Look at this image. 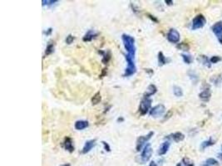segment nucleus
<instances>
[{
	"label": "nucleus",
	"instance_id": "1",
	"mask_svg": "<svg viewBox=\"0 0 222 166\" xmlns=\"http://www.w3.org/2000/svg\"><path fill=\"white\" fill-rule=\"evenodd\" d=\"M121 39L123 42L125 49L127 53L125 57L127 66L125 69L123 77H129L137 72V66L135 64V54H136L135 38L128 34H122Z\"/></svg>",
	"mask_w": 222,
	"mask_h": 166
},
{
	"label": "nucleus",
	"instance_id": "2",
	"mask_svg": "<svg viewBox=\"0 0 222 166\" xmlns=\"http://www.w3.org/2000/svg\"><path fill=\"white\" fill-rule=\"evenodd\" d=\"M154 135V132L153 131H150L147 136H140L137 139V151H140L142 150V148H144L145 146V144L147 143L148 140L151 139V137Z\"/></svg>",
	"mask_w": 222,
	"mask_h": 166
},
{
	"label": "nucleus",
	"instance_id": "3",
	"mask_svg": "<svg viewBox=\"0 0 222 166\" xmlns=\"http://www.w3.org/2000/svg\"><path fill=\"white\" fill-rule=\"evenodd\" d=\"M151 99L144 97L140 103L139 105V111L142 115H146L151 109Z\"/></svg>",
	"mask_w": 222,
	"mask_h": 166
},
{
	"label": "nucleus",
	"instance_id": "4",
	"mask_svg": "<svg viewBox=\"0 0 222 166\" xmlns=\"http://www.w3.org/2000/svg\"><path fill=\"white\" fill-rule=\"evenodd\" d=\"M205 22H206V20H205L204 16L201 15V14H199L193 19L191 28H192V30H196V29L201 28V27H203L205 26Z\"/></svg>",
	"mask_w": 222,
	"mask_h": 166
},
{
	"label": "nucleus",
	"instance_id": "5",
	"mask_svg": "<svg viewBox=\"0 0 222 166\" xmlns=\"http://www.w3.org/2000/svg\"><path fill=\"white\" fill-rule=\"evenodd\" d=\"M166 112V108H165V106L163 105H157L154 106L153 108H151L150 110V115L152 116V117H154V118H158V117H161V116H162L164 113Z\"/></svg>",
	"mask_w": 222,
	"mask_h": 166
},
{
	"label": "nucleus",
	"instance_id": "6",
	"mask_svg": "<svg viewBox=\"0 0 222 166\" xmlns=\"http://www.w3.org/2000/svg\"><path fill=\"white\" fill-rule=\"evenodd\" d=\"M151 154H152V149H151V144H147L144 148L142 149V154H141V159H142V161L143 163H146L147 162L151 157Z\"/></svg>",
	"mask_w": 222,
	"mask_h": 166
},
{
	"label": "nucleus",
	"instance_id": "7",
	"mask_svg": "<svg viewBox=\"0 0 222 166\" xmlns=\"http://www.w3.org/2000/svg\"><path fill=\"white\" fill-rule=\"evenodd\" d=\"M167 40L171 43H177L180 41V33L178 31L174 28L170 29L167 33Z\"/></svg>",
	"mask_w": 222,
	"mask_h": 166
},
{
	"label": "nucleus",
	"instance_id": "8",
	"mask_svg": "<svg viewBox=\"0 0 222 166\" xmlns=\"http://www.w3.org/2000/svg\"><path fill=\"white\" fill-rule=\"evenodd\" d=\"M212 31L215 36L219 38V41L222 43V22H216L212 27Z\"/></svg>",
	"mask_w": 222,
	"mask_h": 166
},
{
	"label": "nucleus",
	"instance_id": "9",
	"mask_svg": "<svg viewBox=\"0 0 222 166\" xmlns=\"http://www.w3.org/2000/svg\"><path fill=\"white\" fill-rule=\"evenodd\" d=\"M95 145H96V140H87V141H86L84 146H83V148H82V153H88L89 151L93 148Z\"/></svg>",
	"mask_w": 222,
	"mask_h": 166
},
{
	"label": "nucleus",
	"instance_id": "10",
	"mask_svg": "<svg viewBox=\"0 0 222 166\" xmlns=\"http://www.w3.org/2000/svg\"><path fill=\"white\" fill-rule=\"evenodd\" d=\"M63 146H64V149L66 150H67L68 152H70V153L74 151V146H73L72 140L70 137H66L65 138L64 142H63Z\"/></svg>",
	"mask_w": 222,
	"mask_h": 166
},
{
	"label": "nucleus",
	"instance_id": "11",
	"mask_svg": "<svg viewBox=\"0 0 222 166\" xmlns=\"http://www.w3.org/2000/svg\"><path fill=\"white\" fill-rule=\"evenodd\" d=\"M171 143L169 141H165L162 144H161L160 148L158 149V154L159 155H164L165 154H166V152L168 151L169 148H170Z\"/></svg>",
	"mask_w": 222,
	"mask_h": 166
},
{
	"label": "nucleus",
	"instance_id": "12",
	"mask_svg": "<svg viewBox=\"0 0 222 166\" xmlns=\"http://www.w3.org/2000/svg\"><path fill=\"white\" fill-rule=\"evenodd\" d=\"M89 123L87 121H76L74 127L77 131H82L86 129L87 127H88Z\"/></svg>",
	"mask_w": 222,
	"mask_h": 166
},
{
	"label": "nucleus",
	"instance_id": "13",
	"mask_svg": "<svg viewBox=\"0 0 222 166\" xmlns=\"http://www.w3.org/2000/svg\"><path fill=\"white\" fill-rule=\"evenodd\" d=\"M157 91V88L155 87V85L151 84L148 87H147V91L144 93V97H147V98H150V96H153L155 94V92Z\"/></svg>",
	"mask_w": 222,
	"mask_h": 166
},
{
	"label": "nucleus",
	"instance_id": "14",
	"mask_svg": "<svg viewBox=\"0 0 222 166\" xmlns=\"http://www.w3.org/2000/svg\"><path fill=\"white\" fill-rule=\"evenodd\" d=\"M97 36H98V33H97L95 31L88 30L87 32V33L84 35L82 40H83L84 42H91V41L95 37H97Z\"/></svg>",
	"mask_w": 222,
	"mask_h": 166
},
{
	"label": "nucleus",
	"instance_id": "15",
	"mask_svg": "<svg viewBox=\"0 0 222 166\" xmlns=\"http://www.w3.org/2000/svg\"><path fill=\"white\" fill-rule=\"evenodd\" d=\"M171 138L175 142L178 143V142H180V141H182V140H184L185 136H184L182 133H181V132H176V133H174V134L171 135Z\"/></svg>",
	"mask_w": 222,
	"mask_h": 166
},
{
	"label": "nucleus",
	"instance_id": "16",
	"mask_svg": "<svg viewBox=\"0 0 222 166\" xmlns=\"http://www.w3.org/2000/svg\"><path fill=\"white\" fill-rule=\"evenodd\" d=\"M199 96H200V99H202L203 101H208L209 99H210V90H208V89L204 90L201 93H200Z\"/></svg>",
	"mask_w": 222,
	"mask_h": 166
},
{
	"label": "nucleus",
	"instance_id": "17",
	"mask_svg": "<svg viewBox=\"0 0 222 166\" xmlns=\"http://www.w3.org/2000/svg\"><path fill=\"white\" fill-rule=\"evenodd\" d=\"M102 101V96H101L100 92H97V93L93 96V97L92 98V103H93V105H98V103H100V101Z\"/></svg>",
	"mask_w": 222,
	"mask_h": 166
},
{
	"label": "nucleus",
	"instance_id": "18",
	"mask_svg": "<svg viewBox=\"0 0 222 166\" xmlns=\"http://www.w3.org/2000/svg\"><path fill=\"white\" fill-rule=\"evenodd\" d=\"M166 63V58L164 56V54L160 52L158 53V65L161 66L165 65Z\"/></svg>",
	"mask_w": 222,
	"mask_h": 166
},
{
	"label": "nucleus",
	"instance_id": "19",
	"mask_svg": "<svg viewBox=\"0 0 222 166\" xmlns=\"http://www.w3.org/2000/svg\"><path fill=\"white\" fill-rule=\"evenodd\" d=\"M100 53H102L103 54V58H102V62L104 63V64H106L108 62V61L110 60V58H111V53L110 52H105V53H103V52H99Z\"/></svg>",
	"mask_w": 222,
	"mask_h": 166
},
{
	"label": "nucleus",
	"instance_id": "20",
	"mask_svg": "<svg viewBox=\"0 0 222 166\" xmlns=\"http://www.w3.org/2000/svg\"><path fill=\"white\" fill-rule=\"evenodd\" d=\"M213 165H218V161L215 160V159L210 158L206 161L205 162L203 166H213Z\"/></svg>",
	"mask_w": 222,
	"mask_h": 166
},
{
	"label": "nucleus",
	"instance_id": "21",
	"mask_svg": "<svg viewBox=\"0 0 222 166\" xmlns=\"http://www.w3.org/2000/svg\"><path fill=\"white\" fill-rule=\"evenodd\" d=\"M173 93L174 95L177 97H181V96H183V92H182V89L180 87H177V86H175L173 87Z\"/></svg>",
	"mask_w": 222,
	"mask_h": 166
},
{
	"label": "nucleus",
	"instance_id": "22",
	"mask_svg": "<svg viewBox=\"0 0 222 166\" xmlns=\"http://www.w3.org/2000/svg\"><path fill=\"white\" fill-rule=\"evenodd\" d=\"M54 52V44L49 43L48 45L47 46V48H46L45 54H46L47 56H48V55H50V54H52Z\"/></svg>",
	"mask_w": 222,
	"mask_h": 166
},
{
	"label": "nucleus",
	"instance_id": "23",
	"mask_svg": "<svg viewBox=\"0 0 222 166\" xmlns=\"http://www.w3.org/2000/svg\"><path fill=\"white\" fill-rule=\"evenodd\" d=\"M214 144V141L212 140L211 138H210L208 140H205L204 142H202L201 143V145H200V147L201 149H205L206 147H208V146H210V145H212Z\"/></svg>",
	"mask_w": 222,
	"mask_h": 166
},
{
	"label": "nucleus",
	"instance_id": "24",
	"mask_svg": "<svg viewBox=\"0 0 222 166\" xmlns=\"http://www.w3.org/2000/svg\"><path fill=\"white\" fill-rule=\"evenodd\" d=\"M182 58H183V61H185L187 64H190V63H191V61H193V58H192V57H191V55L182 54Z\"/></svg>",
	"mask_w": 222,
	"mask_h": 166
},
{
	"label": "nucleus",
	"instance_id": "25",
	"mask_svg": "<svg viewBox=\"0 0 222 166\" xmlns=\"http://www.w3.org/2000/svg\"><path fill=\"white\" fill-rule=\"evenodd\" d=\"M58 1H55V0H51V1H48V0H43L42 1V4L43 6H45V5H48V6H50V5H54L55 3H58Z\"/></svg>",
	"mask_w": 222,
	"mask_h": 166
},
{
	"label": "nucleus",
	"instance_id": "26",
	"mask_svg": "<svg viewBox=\"0 0 222 166\" xmlns=\"http://www.w3.org/2000/svg\"><path fill=\"white\" fill-rule=\"evenodd\" d=\"M200 58L201 59V62H202L204 65H205L206 66H209V67L210 66V62H209L208 58L205 57V56H200Z\"/></svg>",
	"mask_w": 222,
	"mask_h": 166
},
{
	"label": "nucleus",
	"instance_id": "27",
	"mask_svg": "<svg viewBox=\"0 0 222 166\" xmlns=\"http://www.w3.org/2000/svg\"><path fill=\"white\" fill-rule=\"evenodd\" d=\"M183 164L185 166H194V163L187 158L183 159Z\"/></svg>",
	"mask_w": 222,
	"mask_h": 166
},
{
	"label": "nucleus",
	"instance_id": "28",
	"mask_svg": "<svg viewBox=\"0 0 222 166\" xmlns=\"http://www.w3.org/2000/svg\"><path fill=\"white\" fill-rule=\"evenodd\" d=\"M75 40V37L74 36H72V34H69V35L67 36V38H66V43L67 44H72L73 43V41Z\"/></svg>",
	"mask_w": 222,
	"mask_h": 166
},
{
	"label": "nucleus",
	"instance_id": "29",
	"mask_svg": "<svg viewBox=\"0 0 222 166\" xmlns=\"http://www.w3.org/2000/svg\"><path fill=\"white\" fill-rule=\"evenodd\" d=\"M177 48H180V49H182V50H184V51H187V50L189 49V46L185 43H182L180 44V45H178Z\"/></svg>",
	"mask_w": 222,
	"mask_h": 166
},
{
	"label": "nucleus",
	"instance_id": "30",
	"mask_svg": "<svg viewBox=\"0 0 222 166\" xmlns=\"http://www.w3.org/2000/svg\"><path fill=\"white\" fill-rule=\"evenodd\" d=\"M102 143L103 144V145H104V149H105L106 151H107V152H110V151H111V147H110V145L107 144L106 141H102Z\"/></svg>",
	"mask_w": 222,
	"mask_h": 166
},
{
	"label": "nucleus",
	"instance_id": "31",
	"mask_svg": "<svg viewBox=\"0 0 222 166\" xmlns=\"http://www.w3.org/2000/svg\"><path fill=\"white\" fill-rule=\"evenodd\" d=\"M221 58L220 57H217V56H215V57H213L210 58V62H212V63H216L219 61H221Z\"/></svg>",
	"mask_w": 222,
	"mask_h": 166
},
{
	"label": "nucleus",
	"instance_id": "32",
	"mask_svg": "<svg viewBox=\"0 0 222 166\" xmlns=\"http://www.w3.org/2000/svg\"><path fill=\"white\" fill-rule=\"evenodd\" d=\"M148 16H149V18H151V20H153V21H155V22H157V19H155V18H154V16H151V15H150V14H149Z\"/></svg>",
	"mask_w": 222,
	"mask_h": 166
},
{
	"label": "nucleus",
	"instance_id": "33",
	"mask_svg": "<svg viewBox=\"0 0 222 166\" xmlns=\"http://www.w3.org/2000/svg\"><path fill=\"white\" fill-rule=\"evenodd\" d=\"M165 2H166V3L168 5H171L172 4H173V1H168V0H166Z\"/></svg>",
	"mask_w": 222,
	"mask_h": 166
},
{
	"label": "nucleus",
	"instance_id": "34",
	"mask_svg": "<svg viewBox=\"0 0 222 166\" xmlns=\"http://www.w3.org/2000/svg\"><path fill=\"white\" fill-rule=\"evenodd\" d=\"M148 166H157V165L155 164V162L152 161V162H151V163H150V165H149Z\"/></svg>",
	"mask_w": 222,
	"mask_h": 166
},
{
	"label": "nucleus",
	"instance_id": "35",
	"mask_svg": "<svg viewBox=\"0 0 222 166\" xmlns=\"http://www.w3.org/2000/svg\"><path fill=\"white\" fill-rule=\"evenodd\" d=\"M51 32H52V28H49L48 30V32H46V34H47V35H49Z\"/></svg>",
	"mask_w": 222,
	"mask_h": 166
},
{
	"label": "nucleus",
	"instance_id": "36",
	"mask_svg": "<svg viewBox=\"0 0 222 166\" xmlns=\"http://www.w3.org/2000/svg\"><path fill=\"white\" fill-rule=\"evenodd\" d=\"M123 121H124V119L122 118V117H119V118L117 119V121H118V122H122Z\"/></svg>",
	"mask_w": 222,
	"mask_h": 166
},
{
	"label": "nucleus",
	"instance_id": "37",
	"mask_svg": "<svg viewBox=\"0 0 222 166\" xmlns=\"http://www.w3.org/2000/svg\"><path fill=\"white\" fill-rule=\"evenodd\" d=\"M61 166H70V164H64V165H62Z\"/></svg>",
	"mask_w": 222,
	"mask_h": 166
},
{
	"label": "nucleus",
	"instance_id": "38",
	"mask_svg": "<svg viewBox=\"0 0 222 166\" xmlns=\"http://www.w3.org/2000/svg\"><path fill=\"white\" fill-rule=\"evenodd\" d=\"M218 155H219V157L221 158V159H222V154H219Z\"/></svg>",
	"mask_w": 222,
	"mask_h": 166
},
{
	"label": "nucleus",
	"instance_id": "39",
	"mask_svg": "<svg viewBox=\"0 0 222 166\" xmlns=\"http://www.w3.org/2000/svg\"><path fill=\"white\" fill-rule=\"evenodd\" d=\"M177 166H182V164H178Z\"/></svg>",
	"mask_w": 222,
	"mask_h": 166
},
{
	"label": "nucleus",
	"instance_id": "40",
	"mask_svg": "<svg viewBox=\"0 0 222 166\" xmlns=\"http://www.w3.org/2000/svg\"><path fill=\"white\" fill-rule=\"evenodd\" d=\"M221 149H222V146H221Z\"/></svg>",
	"mask_w": 222,
	"mask_h": 166
}]
</instances>
